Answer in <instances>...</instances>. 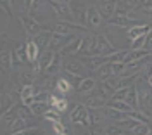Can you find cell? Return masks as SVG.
Listing matches in <instances>:
<instances>
[{"instance_id":"cell-1","label":"cell","mask_w":152,"mask_h":135,"mask_svg":"<svg viewBox=\"0 0 152 135\" xmlns=\"http://www.w3.org/2000/svg\"><path fill=\"white\" fill-rule=\"evenodd\" d=\"M69 121L75 123V125H81V126H88L92 125V120H90V111L85 104H78L73 107L71 116H69Z\"/></svg>"},{"instance_id":"cell-2","label":"cell","mask_w":152,"mask_h":135,"mask_svg":"<svg viewBox=\"0 0 152 135\" xmlns=\"http://www.w3.org/2000/svg\"><path fill=\"white\" fill-rule=\"evenodd\" d=\"M50 5L56 12L57 18H61L62 21H71L75 19V10L71 9L69 2H57V0H50Z\"/></svg>"},{"instance_id":"cell-3","label":"cell","mask_w":152,"mask_h":135,"mask_svg":"<svg viewBox=\"0 0 152 135\" xmlns=\"http://www.w3.org/2000/svg\"><path fill=\"white\" fill-rule=\"evenodd\" d=\"M19 21H21V24H23V28H24L29 38H37L42 33V24L33 16H19Z\"/></svg>"},{"instance_id":"cell-4","label":"cell","mask_w":152,"mask_h":135,"mask_svg":"<svg viewBox=\"0 0 152 135\" xmlns=\"http://www.w3.org/2000/svg\"><path fill=\"white\" fill-rule=\"evenodd\" d=\"M83 104L90 109H99V107H104L107 104V101H105V95L102 92H95V94L83 97Z\"/></svg>"},{"instance_id":"cell-5","label":"cell","mask_w":152,"mask_h":135,"mask_svg":"<svg viewBox=\"0 0 152 135\" xmlns=\"http://www.w3.org/2000/svg\"><path fill=\"white\" fill-rule=\"evenodd\" d=\"M109 23L111 24H114V26H121V28H126V26H130L132 28L133 23H137V18L133 16V14H114L113 18L109 19Z\"/></svg>"},{"instance_id":"cell-6","label":"cell","mask_w":152,"mask_h":135,"mask_svg":"<svg viewBox=\"0 0 152 135\" xmlns=\"http://www.w3.org/2000/svg\"><path fill=\"white\" fill-rule=\"evenodd\" d=\"M88 12H86V23L90 24V26H94V28H99V26H102V23H104V18H102V14H100V10L94 7V5H90L88 7Z\"/></svg>"},{"instance_id":"cell-7","label":"cell","mask_w":152,"mask_h":135,"mask_svg":"<svg viewBox=\"0 0 152 135\" xmlns=\"http://www.w3.org/2000/svg\"><path fill=\"white\" fill-rule=\"evenodd\" d=\"M83 26L81 24H78V23H69V21H59L56 23V29L57 33H62V35H71V33H75L76 29H81Z\"/></svg>"},{"instance_id":"cell-8","label":"cell","mask_w":152,"mask_h":135,"mask_svg":"<svg viewBox=\"0 0 152 135\" xmlns=\"http://www.w3.org/2000/svg\"><path fill=\"white\" fill-rule=\"evenodd\" d=\"M81 38L83 37H73L71 42H67L64 47L61 48V56H69V54H78L80 52V47H81Z\"/></svg>"},{"instance_id":"cell-9","label":"cell","mask_w":152,"mask_h":135,"mask_svg":"<svg viewBox=\"0 0 152 135\" xmlns=\"http://www.w3.org/2000/svg\"><path fill=\"white\" fill-rule=\"evenodd\" d=\"M99 10H100L102 18L109 21L114 14H116V10H118V2H116V0H107V2H102Z\"/></svg>"},{"instance_id":"cell-10","label":"cell","mask_w":152,"mask_h":135,"mask_svg":"<svg viewBox=\"0 0 152 135\" xmlns=\"http://www.w3.org/2000/svg\"><path fill=\"white\" fill-rule=\"evenodd\" d=\"M151 26L149 24H135V26H132V28L128 29V38L132 40H137L140 38V37H143V35H147L149 31H151Z\"/></svg>"},{"instance_id":"cell-11","label":"cell","mask_w":152,"mask_h":135,"mask_svg":"<svg viewBox=\"0 0 152 135\" xmlns=\"http://www.w3.org/2000/svg\"><path fill=\"white\" fill-rule=\"evenodd\" d=\"M64 71L71 76H76V78H81L83 76V66L80 62H75V61H66L64 64Z\"/></svg>"},{"instance_id":"cell-12","label":"cell","mask_w":152,"mask_h":135,"mask_svg":"<svg viewBox=\"0 0 152 135\" xmlns=\"http://www.w3.org/2000/svg\"><path fill=\"white\" fill-rule=\"evenodd\" d=\"M151 56V52L149 50H128V54H126V57H124V64H130L133 61H143V59H147Z\"/></svg>"},{"instance_id":"cell-13","label":"cell","mask_w":152,"mask_h":135,"mask_svg":"<svg viewBox=\"0 0 152 135\" xmlns=\"http://www.w3.org/2000/svg\"><path fill=\"white\" fill-rule=\"evenodd\" d=\"M26 56H28V62H37L40 59V47L37 45L35 40L26 42Z\"/></svg>"},{"instance_id":"cell-14","label":"cell","mask_w":152,"mask_h":135,"mask_svg":"<svg viewBox=\"0 0 152 135\" xmlns=\"http://www.w3.org/2000/svg\"><path fill=\"white\" fill-rule=\"evenodd\" d=\"M28 128V123H26V120L24 118H21V116H18L12 123L9 125V132L5 135H12V134H18V132H23V130H26Z\"/></svg>"},{"instance_id":"cell-15","label":"cell","mask_w":152,"mask_h":135,"mask_svg":"<svg viewBox=\"0 0 152 135\" xmlns=\"http://www.w3.org/2000/svg\"><path fill=\"white\" fill-rule=\"evenodd\" d=\"M124 101H126L133 109L140 106V97H138V88H137V85H130V92H128V95H126Z\"/></svg>"},{"instance_id":"cell-16","label":"cell","mask_w":152,"mask_h":135,"mask_svg":"<svg viewBox=\"0 0 152 135\" xmlns=\"http://www.w3.org/2000/svg\"><path fill=\"white\" fill-rule=\"evenodd\" d=\"M67 38H69V35H62V33L54 31V33H52V38H50V43H48V47H50V48H59V47L62 48Z\"/></svg>"},{"instance_id":"cell-17","label":"cell","mask_w":152,"mask_h":135,"mask_svg":"<svg viewBox=\"0 0 152 135\" xmlns=\"http://www.w3.org/2000/svg\"><path fill=\"white\" fill-rule=\"evenodd\" d=\"M54 57H56V54H54L52 50H47V52H43V54L40 56V59L37 61L38 64H40V69H42V71H47V68L52 64Z\"/></svg>"},{"instance_id":"cell-18","label":"cell","mask_w":152,"mask_h":135,"mask_svg":"<svg viewBox=\"0 0 152 135\" xmlns=\"http://www.w3.org/2000/svg\"><path fill=\"white\" fill-rule=\"evenodd\" d=\"M95 88V80L94 78H81L78 83V92L80 94H88Z\"/></svg>"},{"instance_id":"cell-19","label":"cell","mask_w":152,"mask_h":135,"mask_svg":"<svg viewBox=\"0 0 152 135\" xmlns=\"http://www.w3.org/2000/svg\"><path fill=\"white\" fill-rule=\"evenodd\" d=\"M12 56H14V64L26 62V61H28V56H26V43H21V45H18L16 52H14Z\"/></svg>"},{"instance_id":"cell-20","label":"cell","mask_w":152,"mask_h":135,"mask_svg":"<svg viewBox=\"0 0 152 135\" xmlns=\"http://www.w3.org/2000/svg\"><path fill=\"white\" fill-rule=\"evenodd\" d=\"M18 116H19V114H18V106L14 104L10 109H7V111H4V113H2V121H4V125L9 126L10 123H12V121L18 118Z\"/></svg>"},{"instance_id":"cell-21","label":"cell","mask_w":152,"mask_h":135,"mask_svg":"<svg viewBox=\"0 0 152 135\" xmlns=\"http://www.w3.org/2000/svg\"><path fill=\"white\" fill-rule=\"evenodd\" d=\"M50 106L54 107V109H57V111H66L67 109V101L64 99V97H56V95H50Z\"/></svg>"},{"instance_id":"cell-22","label":"cell","mask_w":152,"mask_h":135,"mask_svg":"<svg viewBox=\"0 0 152 135\" xmlns=\"http://www.w3.org/2000/svg\"><path fill=\"white\" fill-rule=\"evenodd\" d=\"M95 75H97V78H99V80H102V81L109 80V78L113 76V71H111V62H107V64H104V66H100L97 71H95Z\"/></svg>"},{"instance_id":"cell-23","label":"cell","mask_w":152,"mask_h":135,"mask_svg":"<svg viewBox=\"0 0 152 135\" xmlns=\"http://www.w3.org/2000/svg\"><path fill=\"white\" fill-rule=\"evenodd\" d=\"M35 71H29V69H21L19 71V80H21V83H23V87L24 85H31L33 83V80H35Z\"/></svg>"},{"instance_id":"cell-24","label":"cell","mask_w":152,"mask_h":135,"mask_svg":"<svg viewBox=\"0 0 152 135\" xmlns=\"http://www.w3.org/2000/svg\"><path fill=\"white\" fill-rule=\"evenodd\" d=\"M109 106L114 107V109H118V111H121V113H126V114L133 111V107L130 106L126 101H114V99H113V101L109 102Z\"/></svg>"},{"instance_id":"cell-25","label":"cell","mask_w":152,"mask_h":135,"mask_svg":"<svg viewBox=\"0 0 152 135\" xmlns=\"http://www.w3.org/2000/svg\"><path fill=\"white\" fill-rule=\"evenodd\" d=\"M52 33H54V31H48V29H47V31H42L37 38H35V42H37L38 47H48L50 38H52Z\"/></svg>"},{"instance_id":"cell-26","label":"cell","mask_w":152,"mask_h":135,"mask_svg":"<svg viewBox=\"0 0 152 135\" xmlns=\"http://www.w3.org/2000/svg\"><path fill=\"white\" fill-rule=\"evenodd\" d=\"M56 90L61 94V95H66L67 92H71V90H73V87H71V83H69L67 80L61 78V80H57V81H56Z\"/></svg>"},{"instance_id":"cell-27","label":"cell","mask_w":152,"mask_h":135,"mask_svg":"<svg viewBox=\"0 0 152 135\" xmlns=\"http://www.w3.org/2000/svg\"><path fill=\"white\" fill-rule=\"evenodd\" d=\"M12 66H14V56H12V52L4 50V52H2V68H4L5 71H10Z\"/></svg>"},{"instance_id":"cell-28","label":"cell","mask_w":152,"mask_h":135,"mask_svg":"<svg viewBox=\"0 0 152 135\" xmlns=\"http://www.w3.org/2000/svg\"><path fill=\"white\" fill-rule=\"evenodd\" d=\"M48 109H50V107H48L47 102H35V104L31 106V111H33L35 116H43Z\"/></svg>"},{"instance_id":"cell-29","label":"cell","mask_w":152,"mask_h":135,"mask_svg":"<svg viewBox=\"0 0 152 135\" xmlns=\"http://www.w3.org/2000/svg\"><path fill=\"white\" fill-rule=\"evenodd\" d=\"M99 88H100V92L104 94L105 97H113L114 92H116V88H114V85L111 83V81H100V85H99Z\"/></svg>"},{"instance_id":"cell-30","label":"cell","mask_w":152,"mask_h":135,"mask_svg":"<svg viewBox=\"0 0 152 135\" xmlns=\"http://www.w3.org/2000/svg\"><path fill=\"white\" fill-rule=\"evenodd\" d=\"M128 120H135V121H140V123H149L151 120H149V116L145 114V113H140V111H135L133 109L132 113H128Z\"/></svg>"},{"instance_id":"cell-31","label":"cell","mask_w":152,"mask_h":135,"mask_svg":"<svg viewBox=\"0 0 152 135\" xmlns=\"http://www.w3.org/2000/svg\"><path fill=\"white\" fill-rule=\"evenodd\" d=\"M43 118L45 120H48V121H52V123H61V111H57V109H48L47 113L43 114Z\"/></svg>"},{"instance_id":"cell-32","label":"cell","mask_w":152,"mask_h":135,"mask_svg":"<svg viewBox=\"0 0 152 135\" xmlns=\"http://www.w3.org/2000/svg\"><path fill=\"white\" fill-rule=\"evenodd\" d=\"M126 134L123 130V126L121 125H109V126H105V130H104V135H123Z\"/></svg>"},{"instance_id":"cell-33","label":"cell","mask_w":152,"mask_h":135,"mask_svg":"<svg viewBox=\"0 0 152 135\" xmlns=\"http://www.w3.org/2000/svg\"><path fill=\"white\" fill-rule=\"evenodd\" d=\"M61 57H62L61 54H57L56 57H54L52 64H50V66L47 68V71H45L47 75H54V73H57V71H59V68H61Z\"/></svg>"},{"instance_id":"cell-34","label":"cell","mask_w":152,"mask_h":135,"mask_svg":"<svg viewBox=\"0 0 152 135\" xmlns=\"http://www.w3.org/2000/svg\"><path fill=\"white\" fill-rule=\"evenodd\" d=\"M124 69H126V64H124V62H111L113 76H119V75H123Z\"/></svg>"},{"instance_id":"cell-35","label":"cell","mask_w":152,"mask_h":135,"mask_svg":"<svg viewBox=\"0 0 152 135\" xmlns=\"http://www.w3.org/2000/svg\"><path fill=\"white\" fill-rule=\"evenodd\" d=\"M128 92H130V87H121V88H118V90L114 92L113 99H114V101H124V99H126V95H128Z\"/></svg>"},{"instance_id":"cell-36","label":"cell","mask_w":152,"mask_h":135,"mask_svg":"<svg viewBox=\"0 0 152 135\" xmlns=\"http://www.w3.org/2000/svg\"><path fill=\"white\" fill-rule=\"evenodd\" d=\"M12 135H43V134H42V130H40L38 126H29L26 130L18 132V134H12Z\"/></svg>"},{"instance_id":"cell-37","label":"cell","mask_w":152,"mask_h":135,"mask_svg":"<svg viewBox=\"0 0 152 135\" xmlns=\"http://www.w3.org/2000/svg\"><path fill=\"white\" fill-rule=\"evenodd\" d=\"M28 97H35V90H33L31 85H24V87L21 88V101L28 99Z\"/></svg>"},{"instance_id":"cell-38","label":"cell","mask_w":152,"mask_h":135,"mask_svg":"<svg viewBox=\"0 0 152 135\" xmlns=\"http://www.w3.org/2000/svg\"><path fill=\"white\" fill-rule=\"evenodd\" d=\"M90 120H92V123L99 125V123H102V121H104V113H99V111H90Z\"/></svg>"},{"instance_id":"cell-39","label":"cell","mask_w":152,"mask_h":135,"mask_svg":"<svg viewBox=\"0 0 152 135\" xmlns=\"http://www.w3.org/2000/svg\"><path fill=\"white\" fill-rule=\"evenodd\" d=\"M137 4L147 12H152V0H137Z\"/></svg>"},{"instance_id":"cell-40","label":"cell","mask_w":152,"mask_h":135,"mask_svg":"<svg viewBox=\"0 0 152 135\" xmlns=\"http://www.w3.org/2000/svg\"><path fill=\"white\" fill-rule=\"evenodd\" d=\"M0 2H2V9L9 16H12V0H0Z\"/></svg>"},{"instance_id":"cell-41","label":"cell","mask_w":152,"mask_h":135,"mask_svg":"<svg viewBox=\"0 0 152 135\" xmlns=\"http://www.w3.org/2000/svg\"><path fill=\"white\" fill-rule=\"evenodd\" d=\"M52 125H54V132H56L57 135L66 134V128H64V125H62V121H61V123H52Z\"/></svg>"},{"instance_id":"cell-42","label":"cell","mask_w":152,"mask_h":135,"mask_svg":"<svg viewBox=\"0 0 152 135\" xmlns=\"http://www.w3.org/2000/svg\"><path fill=\"white\" fill-rule=\"evenodd\" d=\"M145 50H149V52H152V29L147 33V40H145Z\"/></svg>"},{"instance_id":"cell-43","label":"cell","mask_w":152,"mask_h":135,"mask_svg":"<svg viewBox=\"0 0 152 135\" xmlns=\"http://www.w3.org/2000/svg\"><path fill=\"white\" fill-rule=\"evenodd\" d=\"M40 4H42V0H35V2H33V5H31V10H35Z\"/></svg>"},{"instance_id":"cell-44","label":"cell","mask_w":152,"mask_h":135,"mask_svg":"<svg viewBox=\"0 0 152 135\" xmlns=\"http://www.w3.org/2000/svg\"><path fill=\"white\" fill-rule=\"evenodd\" d=\"M33 2H35V0H24V5H26L28 9H31V5H33Z\"/></svg>"},{"instance_id":"cell-45","label":"cell","mask_w":152,"mask_h":135,"mask_svg":"<svg viewBox=\"0 0 152 135\" xmlns=\"http://www.w3.org/2000/svg\"><path fill=\"white\" fill-rule=\"evenodd\" d=\"M147 83H149V87H152V76L147 78Z\"/></svg>"},{"instance_id":"cell-46","label":"cell","mask_w":152,"mask_h":135,"mask_svg":"<svg viewBox=\"0 0 152 135\" xmlns=\"http://www.w3.org/2000/svg\"><path fill=\"white\" fill-rule=\"evenodd\" d=\"M149 135H152V128H151V134H149Z\"/></svg>"},{"instance_id":"cell-47","label":"cell","mask_w":152,"mask_h":135,"mask_svg":"<svg viewBox=\"0 0 152 135\" xmlns=\"http://www.w3.org/2000/svg\"><path fill=\"white\" fill-rule=\"evenodd\" d=\"M57 2H64V0H57Z\"/></svg>"},{"instance_id":"cell-48","label":"cell","mask_w":152,"mask_h":135,"mask_svg":"<svg viewBox=\"0 0 152 135\" xmlns=\"http://www.w3.org/2000/svg\"><path fill=\"white\" fill-rule=\"evenodd\" d=\"M64 2H71V0H64Z\"/></svg>"},{"instance_id":"cell-49","label":"cell","mask_w":152,"mask_h":135,"mask_svg":"<svg viewBox=\"0 0 152 135\" xmlns=\"http://www.w3.org/2000/svg\"><path fill=\"white\" fill-rule=\"evenodd\" d=\"M61 135H67V134H61Z\"/></svg>"},{"instance_id":"cell-50","label":"cell","mask_w":152,"mask_h":135,"mask_svg":"<svg viewBox=\"0 0 152 135\" xmlns=\"http://www.w3.org/2000/svg\"><path fill=\"white\" fill-rule=\"evenodd\" d=\"M123 135H126V134H123Z\"/></svg>"}]
</instances>
